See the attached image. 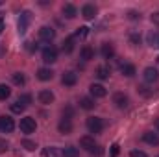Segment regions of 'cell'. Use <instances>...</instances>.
<instances>
[{
  "instance_id": "41",
  "label": "cell",
  "mask_w": 159,
  "mask_h": 157,
  "mask_svg": "<svg viewBox=\"0 0 159 157\" xmlns=\"http://www.w3.org/2000/svg\"><path fill=\"white\" fill-rule=\"evenodd\" d=\"M156 128H157V131H159V118L156 120Z\"/></svg>"
},
{
  "instance_id": "18",
  "label": "cell",
  "mask_w": 159,
  "mask_h": 157,
  "mask_svg": "<svg viewBox=\"0 0 159 157\" xmlns=\"http://www.w3.org/2000/svg\"><path fill=\"white\" fill-rule=\"evenodd\" d=\"M120 72H122L126 78H133V76L137 74V70H135V65H131V63H124V65L120 67Z\"/></svg>"
},
{
  "instance_id": "10",
  "label": "cell",
  "mask_w": 159,
  "mask_h": 157,
  "mask_svg": "<svg viewBox=\"0 0 159 157\" xmlns=\"http://www.w3.org/2000/svg\"><path fill=\"white\" fill-rule=\"evenodd\" d=\"M76 81H78V74H76V72H72V70L63 72V76H61V83H63V85L72 87V85H76Z\"/></svg>"
},
{
  "instance_id": "13",
  "label": "cell",
  "mask_w": 159,
  "mask_h": 157,
  "mask_svg": "<svg viewBox=\"0 0 159 157\" xmlns=\"http://www.w3.org/2000/svg\"><path fill=\"white\" fill-rule=\"evenodd\" d=\"M57 129H59V133H63V135H69L70 131H72V120L70 118H61L59 120V124H57Z\"/></svg>"
},
{
  "instance_id": "26",
  "label": "cell",
  "mask_w": 159,
  "mask_h": 157,
  "mask_svg": "<svg viewBox=\"0 0 159 157\" xmlns=\"http://www.w3.org/2000/svg\"><path fill=\"white\" fill-rule=\"evenodd\" d=\"M11 78H13V83H15V85H24V83H26V78H24L22 72H13Z\"/></svg>"
},
{
  "instance_id": "21",
  "label": "cell",
  "mask_w": 159,
  "mask_h": 157,
  "mask_svg": "<svg viewBox=\"0 0 159 157\" xmlns=\"http://www.w3.org/2000/svg\"><path fill=\"white\" fill-rule=\"evenodd\" d=\"M37 78H39L41 81H48V79L54 78V70H52V69H39V70H37Z\"/></svg>"
},
{
  "instance_id": "17",
  "label": "cell",
  "mask_w": 159,
  "mask_h": 157,
  "mask_svg": "<svg viewBox=\"0 0 159 157\" xmlns=\"http://www.w3.org/2000/svg\"><path fill=\"white\" fill-rule=\"evenodd\" d=\"M80 57H81L83 61H91V59H94V50H93L89 44H85V46L81 48V52H80Z\"/></svg>"
},
{
  "instance_id": "5",
  "label": "cell",
  "mask_w": 159,
  "mask_h": 157,
  "mask_svg": "<svg viewBox=\"0 0 159 157\" xmlns=\"http://www.w3.org/2000/svg\"><path fill=\"white\" fill-rule=\"evenodd\" d=\"M43 61L44 63H56L57 61V50L54 48V46H46L44 50H43Z\"/></svg>"
},
{
  "instance_id": "33",
  "label": "cell",
  "mask_w": 159,
  "mask_h": 157,
  "mask_svg": "<svg viewBox=\"0 0 159 157\" xmlns=\"http://www.w3.org/2000/svg\"><path fill=\"white\" fill-rule=\"evenodd\" d=\"M9 150V144H7V141L6 139H0V154H6Z\"/></svg>"
},
{
  "instance_id": "25",
  "label": "cell",
  "mask_w": 159,
  "mask_h": 157,
  "mask_svg": "<svg viewBox=\"0 0 159 157\" xmlns=\"http://www.w3.org/2000/svg\"><path fill=\"white\" fill-rule=\"evenodd\" d=\"M11 96V89L4 83H0V100H7Z\"/></svg>"
},
{
  "instance_id": "27",
  "label": "cell",
  "mask_w": 159,
  "mask_h": 157,
  "mask_svg": "<svg viewBox=\"0 0 159 157\" xmlns=\"http://www.w3.org/2000/svg\"><path fill=\"white\" fill-rule=\"evenodd\" d=\"M9 109H11V113H17V115H20V113H22L26 107H24V105H22V104L17 100V102H13V104H11V107H9Z\"/></svg>"
},
{
  "instance_id": "22",
  "label": "cell",
  "mask_w": 159,
  "mask_h": 157,
  "mask_svg": "<svg viewBox=\"0 0 159 157\" xmlns=\"http://www.w3.org/2000/svg\"><path fill=\"white\" fill-rule=\"evenodd\" d=\"M61 155L63 157H80V150L74 148V146H65L61 150Z\"/></svg>"
},
{
  "instance_id": "16",
  "label": "cell",
  "mask_w": 159,
  "mask_h": 157,
  "mask_svg": "<svg viewBox=\"0 0 159 157\" xmlns=\"http://www.w3.org/2000/svg\"><path fill=\"white\" fill-rule=\"evenodd\" d=\"M100 52H102V57H104V59H111V57L115 56V46H113L111 43H104Z\"/></svg>"
},
{
  "instance_id": "28",
  "label": "cell",
  "mask_w": 159,
  "mask_h": 157,
  "mask_svg": "<svg viewBox=\"0 0 159 157\" xmlns=\"http://www.w3.org/2000/svg\"><path fill=\"white\" fill-rule=\"evenodd\" d=\"M22 148H26L28 152H34V150L37 148V144H35L34 141H30V139H24V141H22Z\"/></svg>"
},
{
  "instance_id": "31",
  "label": "cell",
  "mask_w": 159,
  "mask_h": 157,
  "mask_svg": "<svg viewBox=\"0 0 159 157\" xmlns=\"http://www.w3.org/2000/svg\"><path fill=\"white\" fill-rule=\"evenodd\" d=\"M139 92H141V94H143V96H146V98H148V96H152V94H154V91H150V89H148V87H146V85H141V87H139Z\"/></svg>"
},
{
  "instance_id": "39",
  "label": "cell",
  "mask_w": 159,
  "mask_h": 157,
  "mask_svg": "<svg viewBox=\"0 0 159 157\" xmlns=\"http://www.w3.org/2000/svg\"><path fill=\"white\" fill-rule=\"evenodd\" d=\"M26 48H28V50H37V44H34V43H26Z\"/></svg>"
},
{
  "instance_id": "15",
  "label": "cell",
  "mask_w": 159,
  "mask_h": 157,
  "mask_svg": "<svg viewBox=\"0 0 159 157\" xmlns=\"http://www.w3.org/2000/svg\"><path fill=\"white\" fill-rule=\"evenodd\" d=\"M143 141L150 146H159V135L154 131H144L143 133Z\"/></svg>"
},
{
  "instance_id": "11",
  "label": "cell",
  "mask_w": 159,
  "mask_h": 157,
  "mask_svg": "<svg viewBox=\"0 0 159 157\" xmlns=\"http://www.w3.org/2000/svg\"><path fill=\"white\" fill-rule=\"evenodd\" d=\"M113 104H115L119 109H124V107H128L129 98H128L124 92H115V94H113Z\"/></svg>"
},
{
  "instance_id": "4",
  "label": "cell",
  "mask_w": 159,
  "mask_h": 157,
  "mask_svg": "<svg viewBox=\"0 0 159 157\" xmlns=\"http://www.w3.org/2000/svg\"><path fill=\"white\" fill-rule=\"evenodd\" d=\"M30 22H32V13H30V11H22L20 17H19V34H20V35H24V34L28 32Z\"/></svg>"
},
{
  "instance_id": "34",
  "label": "cell",
  "mask_w": 159,
  "mask_h": 157,
  "mask_svg": "<svg viewBox=\"0 0 159 157\" xmlns=\"http://www.w3.org/2000/svg\"><path fill=\"white\" fill-rule=\"evenodd\" d=\"M129 157H148L144 152H141V150H131L129 152Z\"/></svg>"
},
{
  "instance_id": "42",
  "label": "cell",
  "mask_w": 159,
  "mask_h": 157,
  "mask_svg": "<svg viewBox=\"0 0 159 157\" xmlns=\"http://www.w3.org/2000/svg\"><path fill=\"white\" fill-rule=\"evenodd\" d=\"M157 46H159V39H157Z\"/></svg>"
},
{
  "instance_id": "40",
  "label": "cell",
  "mask_w": 159,
  "mask_h": 157,
  "mask_svg": "<svg viewBox=\"0 0 159 157\" xmlns=\"http://www.w3.org/2000/svg\"><path fill=\"white\" fill-rule=\"evenodd\" d=\"M2 32H4V20L0 19V34H2Z\"/></svg>"
},
{
  "instance_id": "23",
  "label": "cell",
  "mask_w": 159,
  "mask_h": 157,
  "mask_svg": "<svg viewBox=\"0 0 159 157\" xmlns=\"http://www.w3.org/2000/svg\"><path fill=\"white\" fill-rule=\"evenodd\" d=\"M61 50H63L65 54H70V52L74 50V37H67V39L63 41V44H61Z\"/></svg>"
},
{
  "instance_id": "19",
  "label": "cell",
  "mask_w": 159,
  "mask_h": 157,
  "mask_svg": "<svg viewBox=\"0 0 159 157\" xmlns=\"http://www.w3.org/2000/svg\"><path fill=\"white\" fill-rule=\"evenodd\" d=\"M94 98H89V96H83V98H80V107L81 109H85V111H91V109H94Z\"/></svg>"
},
{
  "instance_id": "2",
  "label": "cell",
  "mask_w": 159,
  "mask_h": 157,
  "mask_svg": "<svg viewBox=\"0 0 159 157\" xmlns=\"http://www.w3.org/2000/svg\"><path fill=\"white\" fill-rule=\"evenodd\" d=\"M87 129L91 131V133H102V129H104V120L100 117H89L87 118Z\"/></svg>"
},
{
  "instance_id": "7",
  "label": "cell",
  "mask_w": 159,
  "mask_h": 157,
  "mask_svg": "<svg viewBox=\"0 0 159 157\" xmlns=\"http://www.w3.org/2000/svg\"><path fill=\"white\" fill-rule=\"evenodd\" d=\"M56 37V30L54 28H50V26H43L39 30V39L44 41V43H50V41H54Z\"/></svg>"
},
{
  "instance_id": "14",
  "label": "cell",
  "mask_w": 159,
  "mask_h": 157,
  "mask_svg": "<svg viewBox=\"0 0 159 157\" xmlns=\"http://www.w3.org/2000/svg\"><path fill=\"white\" fill-rule=\"evenodd\" d=\"M81 17L87 19V20H93V19L96 17V7H94L93 4H85V6L81 7Z\"/></svg>"
},
{
  "instance_id": "3",
  "label": "cell",
  "mask_w": 159,
  "mask_h": 157,
  "mask_svg": "<svg viewBox=\"0 0 159 157\" xmlns=\"http://www.w3.org/2000/svg\"><path fill=\"white\" fill-rule=\"evenodd\" d=\"M20 131L22 133H26V135H30V133H34L35 131V128H37V124H35V118H32V117H24V118H20Z\"/></svg>"
},
{
  "instance_id": "9",
  "label": "cell",
  "mask_w": 159,
  "mask_h": 157,
  "mask_svg": "<svg viewBox=\"0 0 159 157\" xmlns=\"http://www.w3.org/2000/svg\"><path fill=\"white\" fill-rule=\"evenodd\" d=\"M37 100H39V104H43V105H50L54 102V92L48 91V89H43V91H39V94H37Z\"/></svg>"
},
{
  "instance_id": "29",
  "label": "cell",
  "mask_w": 159,
  "mask_h": 157,
  "mask_svg": "<svg viewBox=\"0 0 159 157\" xmlns=\"http://www.w3.org/2000/svg\"><path fill=\"white\" fill-rule=\"evenodd\" d=\"M19 102H20L24 107H28V105L32 104V96H30V94H20V96H19Z\"/></svg>"
},
{
  "instance_id": "30",
  "label": "cell",
  "mask_w": 159,
  "mask_h": 157,
  "mask_svg": "<svg viewBox=\"0 0 159 157\" xmlns=\"http://www.w3.org/2000/svg\"><path fill=\"white\" fill-rule=\"evenodd\" d=\"M57 154H59V152H57L56 148H44V150H43V155L44 157H56Z\"/></svg>"
},
{
  "instance_id": "38",
  "label": "cell",
  "mask_w": 159,
  "mask_h": 157,
  "mask_svg": "<svg viewBox=\"0 0 159 157\" xmlns=\"http://www.w3.org/2000/svg\"><path fill=\"white\" fill-rule=\"evenodd\" d=\"M152 22H154V24H159V11L152 13Z\"/></svg>"
},
{
  "instance_id": "35",
  "label": "cell",
  "mask_w": 159,
  "mask_h": 157,
  "mask_svg": "<svg viewBox=\"0 0 159 157\" xmlns=\"http://www.w3.org/2000/svg\"><path fill=\"white\" fill-rule=\"evenodd\" d=\"M119 152H120V146L119 144H113V146H111V155L109 157H117L119 155Z\"/></svg>"
},
{
  "instance_id": "12",
  "label": "cell",
  "mask_w": 159,
  "mask_h": 157,
  "mask_svg": "<svg viewBox=\"0 0 159 157\" xmlns=\"http://www.w3.org/2000/svg\"><path fill=\"white\" fill-rule=\"evenodd\" d=\"M144 81H148V83H156L159 79V72H157V69H154V67H146L144 69Z\"/></svg>"
},
{
  "instance_id": "20",
  "label": "cell",
  "mask_w": 159,
  "mask_h": 157,
  "mask_svg": "<svg viewBox=\"0 0 159 157\" xmlns=\"http://www.w3.org/2000/svg\"><path fill=\"white\" fill-rule=\"evenodd\" d=\"M63 15H65L67 19H74V17L78 15L76 6H72V4H65V6H63Z\"/></svg>"
},
{
  "instance_id": "24",
  "label": "cell",
  "mask_w": 159,
  "mask_h": 157,
  "mask_svg": "<svg viewBox=\"0 0 159 157\" xmlns=\"http://www.w3.org/2000/svg\"><path fill=\"white\" fill-rule=\"evenodd\" d=\"M109 74H111V70H109V67H106V65H102V67H98V69H96V78L107 79V78H109Z\"/></svg>"
},
{
  "instance_id": "36",
  "label": "cell",
  "mask_w": 159,
  "mask_h": 157,
  "mask_svg": "<svg viewBox=\"0 0 159 157\" xmlns=\"http://www.w3.org/2000/svg\"><path fill=\"white\" fill-rule=\"evenodd\" d=\"M129 41H131L133 44H139V41H141V35H137V34H131V35H129Z\"/></svg>"
},
{
  "instance_id": "37",
  "label": "cell",
  "mask_w": 159,
  "mask_h": 157,
  "mask_svg": "<svg viewBox=\"0 0 159 157\" xmlns=\"http://www.w3.org/2000/svg\"><path fill=\"white\" fill-rule=\"evenodd\" d=\"M139 17H141V15H139L137 11H129V13H128V19H131V20H135V19H139Z\"/></svg>"
},
{
  "instance_id": "1",
  "label": "cell",
  "mask_w": 159,
  "mask_h": 157,
  "mask_svg": "<svg viewBox=\"0 0 159 157\" xmlns=\"http://www.w3.org/2000/svg\"><path fill=\"white\" fill-rule=\"evenodd\" d=\"M80 146H81L83 150L91 152V154H96V155H100V154H102V148H100V146H96L94 139H93V137H89V135H85V137H81V139H80Z\"/></svg>"
},
{
  "instance_id": "32",
  "label": "cell",
  "mask_w": 159,
  "mask_h": 157,
  "mask_svg": "<svg viewBox=\"0 0 159 157\" xmlns=\"http://www.w3.org/2000/svg\"><path fill=\"white\" fill-rule=\"evenodd\" d=\"M87 34H89V28H87V26H81V28L76 30V37H85Z\"/></svg>"
},
{
  "instance_id": "8",
  "label": "cell",
  "mask_w": 159,
  "mask_h": 157,
  "mask_svg": "<svg viewBox=\"0 0 159 157\" xmlns=\"http://www.w3.org/2000/svg\"><path fill=\"white\" fill-rule=\"evenodd\" d=\"M15 129V122L11 117H0V131L2 133H11Z\"/></svg>"
},
{
  "instance_id": "6",
  "label": "cell",
  "mask_w": 159,
  "mask_h": 157,
  "mask_svg": "<svg viewBox=\"0 0 159 157\" xmlns=\"http://www.w3.org/2000/svg\"><path fill=\"white\" fill-rule=\"evenodd\" d=\"M89 92H91V96L96 100V98H104L106 94H107V91H106V87L104 85H100V83H93L91 87H89Z\"/></svg>"
},
{
  "instance_id": "43",
  "label": "cell",
  "mask_w": 159,
  "mask_h": 157,
  "mask_svg": "<svg viewBox=\"0 0 159 157\" xmlns=\"http://www.w3.org/2000/svg\"><path fill=\"white\" fill-rule=\"evenodd\" d=\"M157 63H159V57H157Z\"/></svg>"
}]
</instances>
